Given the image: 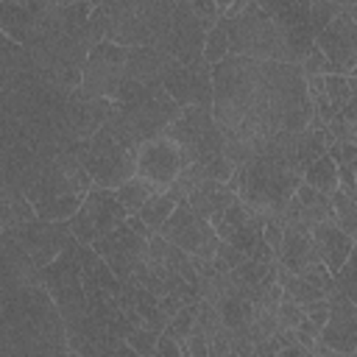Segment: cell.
<instances>
[{
  "label": "cell",
  "mask_w": 357,
  "mask_h": 357,
  "mask_svg": "<svg viewBox=\"0 0 357 357\" xmlns=\"http://www.w3.org/2000/svg\"><path fill=\"white\" fill-rule=\"evenodd\" d=\"M212 117L223 134V156L237 167L251 162L265 139L312 123L307 81L293 61L223 56L212 64Z\"/></svg>",
  "instance_id": "obj_1"
},
{
  "label": "cell",
  "mask_w": 357,
  "mask_h": 357,
  "mask_svg": "<svg viewBox=\"0 0 357 357\" xmlns=\"http://www.w3.org/2000/svg\"><path fill=\"white\" fill-rule=\"evenodd\" d=\"M0 326L8 343V357L70 354L64 321L42 282L14 290L0 304Z\"/></svg>",
  "instance_id": "obj_2"
},
{
  "label": "cell",
  "mask_w": 357,
  "mask_h": 357,
  "mask_svg": "<svg viewBox=\"0 0 357 357\" xmlns=\"http://www.w3.org/2000/svg\"><path fill=\"white\" fill-rule=\"evenodd\" d=\"M173 8L176 0H106V39L123 47H156Z\"/></svg>",
  "instance_id": "obj_3"
},
{
  "label": "cell",
  "mask_w": 357,
  "mask_h": 357,
  "mask_svg": "<svg viewBox=\"0 0 357 357\" xmlns=\"http://www.w3.org/2000/svg\"><path fill=\"white\" fill-rule=\"evenodd\" d=\"M220 25L229 39V53L248 56V59H268V61H290L287 45L273 25V20L251 0L231 17H220Z\"/></svg>",
  "instance_id": "obj_4"
},
{
  "label": "cell",
  "mask_w": 357,
  "mask_h": 357,
  "mask_svg": "<svg viewBox=\"0 0 357 357\" xmlns=\"http://www.w3.org/2000/svg\"><path fill=\"white\" fill-rule=\"evenodd\" d=\"M70 151L78 156V162L89 173L92 187L114 190L137 173V153L123 148L103 126L89 139H81V142L70 145Z\"/></svg>",
  "instance_id": "obj_5"
},
{
  "label": "cell",
  "mask_w": 357,
  "mask_h": 357,
  "mask_svg": "<svg viewBox=\"0 0 357 357\" xmlns=\"http://www.w3.org/2000/svg\"><path fill=\"white\" fill-rule=\"evenodd\" d=\"M39 282L50 293L64 326L86 315V296L81 284V262H78V240L70 234L64 248L39 268Z\"/></svg>",
  "instance_id": "obj_6"
},
{
  "label": "cell",
  "mask_w": 357,
  "mask_h": 357,
  "mask_svg": "<svg viewBox=\"0 0 357 357\" xmlns=\"http://www.w3.org/2000/svg\"><path fill=\"white\" fill-rule=\"evenodd\" d=\"M162 137H167L178 145L181 167L195 165V162H209L223 153V134H220L212 112L204 106H195V103L181 106L178 117L165 128Z\"/></svg>",
  "instance_id": "obj_7"
},
{
  "label": "cell",
  "mask_w": 357,
  "mask_h": 357,
  "mask_svg": "<svg viewBox=\"0 0 357 357\" xmlns=\"http://www.w3.org/2000/svg\"><path fill=\"white\" fill-rule=\"evenodd\" d=\"M126 126L131 128V134L137 137V142L142 145L145 139L162 137L165 128L178 117V103L170 98V92L156 84V86H145L139 92H134L126 100H114Z\"/></svg>",
  "instance_id": "obj_8"
},
{
  "label": "cell",
  "mask_w": 357,
  "mask_h": 357,
  "mask_svg": "<svg viewBox=\"0 0 357 357\" xmlns=\"http://www.w3.org/2000/svg\"><path fill=\"white\" fill-rule=\"evenodd\" d=\"M156 234H162L165 240L178 245L184 254L204 257V259H212V254L220 243L215 226L209 220H204L201 215H195V209L187 204V198L176 204V209L167 215V220L159 226Z\"/></svg>",
  "instance_id": "obj_9"
},
{
  "label": "cell",
  "mask_w": 357,
  "mask_h": 357,
  "mask_svg": "<svg viewBox=\"0 0 357 357\" xmlns=\"http://www.w3.org/2000/svg\"><path fill=\"white\" fill-rule=\"evenodd\" d=\"M123 67H126V47L103 39L89 47L84 67H81L78 89L86 98H112L114 100L120 81H123Z\"/></svg>",
  "instance_id": "obj_10"
},
{
  "label": "cell",
  "mask_w": 357,
  "mask_h": 357,
  "mask_svg": "<svg viewBox=\"0 0 357 357\" xmlns=\"http://www.w3.org/2000/svg\"><path fill=\"white\" fill-rule=\"evenodd\" d=\"M257 6L273 20L287 45L290 61L298 64L315 45L310 31V0H257Z\"/></svg>",
  "instance_id": "obj_11"
},
{
  "label": "cell",
  "mask_w": 357,
  "mask_h": 357,
  "mask_svg": "<svg viewBox=\"0 0 357 357\" xmlns=\"http://www.w3.org/2000/svg\"><path fill=\"white\" fill-rule=\"evenodd\" d=\"M204 36H206V25L192 11V6L187 0H176L173 17L167 22V31L162 33L156 47L162 53H167L170 59L181 61V64H195V61H201Z\"/></svg>",
  "instance_id": "obj_12"
},
{
  "label": "cell",
  "mask_w": 357,
  "mask_h": 357,
  "mask_svg": "<svg viewBox=\"0 0 357 357\" xmlns=\"http://www.w3.org/2000/svg\"><path fill=\"white\" fill-rule=\"evenodd\" d=\"M315 47L332 64V73L351 75L357 64V14L354 8H340L324 31L315 33Z\"/></svg>",
  "instance_id": "obj_13"
},
{
  "label": "cell",
  "mask_w": 357,
  "mask_h": 357,
  "mask_svg": "<svg viewBox=\"0 0 357 357\" xmlns=\"http://www.w3.org/2000/svg\"><path fill=\"white\" fill-rule=\"evenodd\" d=\"M162 86L170 92V98L178 106L195 103V106L212 109V64L204 59L195 64H181L170 59L162 73Z\"/></svg>",
  "instance_id": "obj_14"
},
{
  "label": "cell",
  "mask_w": 357,
  "mask_h": 357,
  "mask_svg": "<svg viewBox=\"0 0 357 357\" xmlns=\"http://www.w3.org/2000/svg\"><path fill=\"white\" fill-rule=\"evenodd\" d=\"M326 301H329V315L326 324L318 329V340L332 354L351 357L357 351V307L343 290H335L332 296H326Z\"/></svg>",
  "instance_id": "obj_15"
},
{
  "label": "cell",
  "mask_w": 357,
  "mask_h": 357,
  "mask_svg": "<svg viewBox=\"0 0 357 357\" xmlns=\"http://www.w3.org/2000/svg\"><path fill=\"white\" fill-rule=\"evenodd\" d=\"M17 243L25 248V254L33 259L36 268L47 265L67 243L70 237V226L67 220H42V218H33V220H25L20 226H11L8 229Z\"/></svg>",
  "instance_id": "obj_16"
},
{
  "label": "cell",
  "mask_w": 357,
  "mask_h": 357,
  "mask_svg": "<svg viewBox=\"0 0 357 357\" xmlns=\"http://www.w3.org/2000/svg\"><path fill=\"white\" fill-rule=\"evenodd\" d=\"M92 248L103 257V262L112 268V273H114L120 282H126V279L131 276V268L145 257V251H148V237H142V234H137L134 229H128L126 223H120V226L112 229L109 234L98 237V240L92 243Z\"/></svg>",
  "instance_id": "obj_17"
},
{
  "label": "cell",
  "mask_w": 357,
  "mask_h": 357,
  "mask_svg": "<svg viewBox=\"0 0 357 357\" xmlns=\"http://www.w3.org/2000/svg\"><path fill=\"white\" fill-rule=\"evenodd\" d=\"M178 170H181V153L173 139L153 137L137 148V176L156 184L159 190H167L178 176Z\"/></svg>",
  "instance_id": "obj_18"
},
{
  "label": "cell",
  "mask_w": 357,
  "mask_h": 357,
  "mask_svg": "<svg viewBox=\"0 0 357 357\" xmlns=\"http://www.w3.org/2000/svg\"><path fill=\"white\" fill-rule=\"evenodd\" d=\"M78 212L89 220L95 237L109 234V231L117 229V226L126 220V215H128V212L123 209V204L117 201L114 190H106V187H89L86 195H84V201H81V206H78Z\"/></svg>",
  "instance_id": "obj_19"
},
{
  "label": "cell",
  "mask_w": 357,
  "mask_h": 357,
  "mask_svg": "<svg viewBox=\"0 0 357 357\" xmlns=\"http://www.w3.org/2000/svg\"><path fill=\"white\" fill-rule=\"evenodd\" d=\"M310 229H312L310 223H284L282 243H279V251H276V262L282 268H287L290 273H301L307 265L321 262L318 254H315Z\"/></svg>",
  "instance_id": "obj_20"
},
{
  "label": "cell",
  "mask_w": 357,
  "mask_h": 357,
  "mask_svg": "<svg viewBox=\"0 0 357 357\" xmlns=\"http://www.w3.org/2000/svg\"><path fill=\"white\" fill-rule=\"evenodd\" d=\"M310 237H312V245H315L318 259H321L332 273H335V271L346 262V257L354 251V237L346 234L335 220L312 223Z\"/></svg>",
  "instance_id": "obj_21"
},
{
  "label": "cell",
  "mask_w": 357,
  "mask_h": 357,
  "mask_svg": "<svg viewBox=\"0 0 357 357\" xmlns=\"http://www.w3.org/2000/svg\"><path fill=\"white\" fill-rule=\"evenodd\" d=\"M167 61H170V56L162 53L159 47H126L123 81L139 84V86H156V84H162V73H165Z\"/></svg>",
  "instance_id": "obj_22"
},
{
  "label": "cell",
  "mask_w": 357,
  "mask_h": 357,
  "mask_svg": "<svg viewBox=\"0 0 357 357\" xmlns=\"http://www.w3.org/2000/svg\"><path fill=\"white\" fill-rule=\"evenodd\" d=\"M237 198L234 190L226 187V181H201L187 192V204L195 209V215H201L204 220H209L212 226L220 220L223 209Z\"/></svg>",
  "instance_id": "obj_23"
},
{
  "label": "cell",
  "mask_w": 357,
  "mask_h": 357,
  "mask_svg": "<svg viewBox=\"0 0 357 357\" xmlns=\"http://www.w3.org/2000/svg\"><path fill=\"white\" fill-rule=\"evenodd\" d=\"M78 262H81V284H84V296L92 293V290H98V287L117 293L120 279L112 273V268L103 262V257H100L92 245H81V243H78Z\"/></svg>",
  "instance_id": "obj_24"
},
{
  "label": "cell",
  "mask_w": 357,
  "mask_h": 357,
  "mask_svg": "<svg viewBox=\"0 0 357 357\" xmlns=\"http://www.w3.org/2000/svg\"><path fill=\"white\" fill-rule=\"evenodd\" d=\"M0 31L17 45H28L36 33V17L28 6L14 0H0Z\"/></svg>",
  "instance_id": "obj_25"
},
{
  "label": "cell",
  "mask_w": 357,
  "mask_h": 357,
  "mask_svg": "<svg viewBox=\"0 0 357 357\" xmlns=\"http://www.w3.org/2000/svg\"><path fill=\"white\" fill-rule=\"evenodd\" d=\"M301 181H307V184H310V187H315L318 192L329 195V192L337 187V165H335L326 153H321L318 159H312V162L304 167Z\"/></svg>",
  "instance_id": "obj_26"
},
{
  "label": "cell",
  "mask_w": 357,
  "mask_h": 357,
  "mask_svg": "<svg viewBox=\"0 0 357 357\" xmlns=\"http://www.w3.org/2000/svg\"><path fill=\"white\" fill-rule=\"evenodd\" d=\"M176 198H173V192L170 190H162V192H153L139 209H137V215L142 218V223L151 229V234L153 231H159V226L167 220V215L176 209Z\"/></svg>",
  "instance_id": "obj_27"
},
{
  "label": "cell",
  "mask_w": 357,
  "mask_h": 357,
  "mask_svg": "<svg viewBox=\"0 0 357 357\" xmlns=\"http://www.w3.org/2000/svg\"><path fill=\"white\" fill-rule=\"evenodd\" d=\"M153 192H162L156 184H151V181H145V178H139L137 173L128 178V181H123L120 187H114V195H117V201L123 204V209L131 215V212H137Z\"/></svg>",
  "instance_id": "obj_28"
},
{
  "label": "cell",
  "mask_w": 357,
  "mask_h": 357,
  "mask_svg": "<svg viewBox=\"0 0 357 357\" xmlns=\"http://www.w3.org/2000/svg\"><path fill=\"white\" fill-rule=\"evenodd\" d=\"M86 192H67V195H53V198H45V201H36L33 204V212L36 218L42 220H67L84 201Z\"/></svg>",
  "instance_id": "obj_29"
},
{
  "label": "cell",
  "mask_w": 357,
  "mask_h": 357,
  "mask_svg": "<svg viewBox=\"0 0 357 357\" xmlns=\"http://www.w3.org/2000/svg\"><path fill=\"white\" fill-rule=\"evenodd\" d=\"M324 92H326L332 109L340 112L351 98H357V81H354V73H351V75L326 73V75H324Z\"/></svg>",
  "instance_id": "obj_30"
},
{
  "label": "cell",
  "mask_w": 357,
  "mask_h": 357,
  "mask_svg": "<svg viewBox=\"0 0 357 357\" xmlns=\"http://www.w3.org/2000/svg\"><path fill=\"white\" fill-rule=\"evenodd\" d=\"M329 201H332V220L351 237H357V204H354V195H346L340 187H335L329 192Z\"/></svg>",
  "instance_id": "obj_31"
},
{
  "label": "cell",
  "mask_w": 357,
  "mask_h": 357,
  "mask_svg": "<svg viewBox=\"0 0 357 357\" xmlns=\"http://www.w3.org/2000/svg\"><path fill=\"white\" fill-rule=\"evenodd\" d=\"M282 298L296 301V304H307V301H312V298H326V296H324L315 284H310L307 279L290 273V276L282 282Z\"/></svg>",
  "instance_id": "obj_32"
},
{
  "label": "cell",
  "mask_w": 357,
  "mask_h": 357,
  "mask_svg": "<svg viewBox=\"0 0 357 357\" xmlns=\"http://www.w3.org/2000/svg\"><path fill=\"white\" fill-rule=\"evenodd\" d=\"M223 56H229V39H226V31H223V25H220V20H218V22L206 31V36H204L201 59L209 61V64H215V61H220Z\"/></svg>",
  "instance_id": "obj_33"
},
{
  "label": "cell",
  "mask_w": 357,
  "mask_h": 357,
  "mask_svg": "<svg viewBox=\"0 0 357 357\" xmlns=\"http://www.w3.org/2000/svg\"><path fill=\"white\" fill-rule=\"evenodd\" d=\"M332 276H335L337 290H343L351 301H357V257H354V251L346 257V262H343Z\"/></svg>",
  "instance_id": "obj_34"
},
{
  "label": "cell",
  "mask_w": 357,
  "mask_h": 357,
  "mask_svg": "<svg viewBox=\"0 0 357 357\" xmlns=\"http://www.w3.org/2000/svg\"><path fill=\"white\" fill-rule=\"evenodd\" d=\"M156 340H159V332L156 329H148V326H134L126 335V343L134 349V354H142V357L156 354Z\"/></svg>",
  "instance_id": "obj_35"
},
{
  "label": "cell",
  "mask_w": 357,
  "mask_h": 357,
  "mask_svg": "<svg viewBox=\"0 0 357 357\" xmlns=\"http://www.w3.org/2000/svg\"><path fill=\"white\" fill-rule=\"evenodd\" d=\"M243 259H245V254H243L240 248H234L231 243H226V240H220L209 262H212V268H215L218 273H229V271H231V268H237V265H240Z\"/></svg>",
  "instance_id": "obj_36"
},
{
  "label": "cell",
  "mask_w": 357,
  "mask_h": 357,
  "mask_svg": "<svg viewBox=\"0 0 357 357\" xmlns=\"http://www.w3.org/2000/svg\"><path fill=\"white\" fill-rule=\"evenodd\" d=\"M337 11H340V8H337L335 3H329V0H310V31H312V36H315L318 31H324L326 22H329Z\"/></svg>",
  "instance_id": "obj_37"
},
{
  "label": "cell",
  "mask_w": 357,
  "mask_h": 357,
  "mask_svg": "<svg viewBox=\"0 0 357 357\" xmlns=\"http://www.w3.org/2000/svg\"><path fill=\"white\" fill-rule=\"evenodd\" d=\"M89 45H98L106 39V31H109V11H106V3H98L92 6L89 11Z\"/></svg>",
  "instance_id": "obj_38"
},
{
  "label": "cell",
  "mask_w": 357,
  "mask_h": 357,
  "mask_svg": "<svg viewBox=\"0 0 357 357\" xmlns=\"http://www.w3.org/2000/svg\"><path fill=\"white\" fill-rule=\"evenodd\" d=\"M298 67H301V73H304V78L307 75H326V73H332V64L326 61V56L312 45L310 47V53L298 61Z\"/></svg>",
  "instance_id": "obj_39"
},
{
  "label": "cell",
  "mask_w": 357,
  "mask_h": 357,
  "mask_svg": "<svg viewBox=\"0 0 357 357\" xmlns=\"http://www.w3.org/2000/svg\"><path fill=\"white\" fill-rule=\"evenodd\" d=\"M273 315H276V321H279V329H293V326H296V324L304 318V310H301V304L282 298V301L276 304Z\"/></svg>",
  "instance_id": "obj_40"
},
{
  "label": "cell",
  "mask_w": 357,
  "mask_h": 357,
  "mask_svg": "<svg viewBox=\"0 0 357 357\" xmlns=\"http://www.w3.org/2000/svg\"><path fill=\"white\" fill-rule=\"evenodd\" d=\"M181 307H184V301H181L176 293H170V290H167V293H162V296H159V310H162V315H165L167 321H170Z\"/></svg>",
  "instance_id": "obj_41"
},
{
  "label": "cell",
  "mask_w": 357,
  "mask_h": 357,
  "mask_svg": "<svg viewBox=\"0 0 357 357\" xmlns=\"http://www.w3.org/2000/svg\"><path fill=\"white\" fill-rule=\"evenodd\" d=\"M337 187L346 195H354V165H337Z\"/></svg>",
  "instance_id": "obj_42"
},
{
  "label": "cell",
  "mask_w": 357,
  "mask_h": 357,
  "mask_svg": "<svg viewBox=\"0 0 357 357\" xmlns=\"http://www.w3.org/2000/svg\"><path fill=\"white\" fill-rule=\"evenodd\" d=\"M332 162L335 165H354L357 162V142H340L337 145V156Z\"/></svg>",
  "instance_id": "obj_43"
},
{
  "label": "cell",
  "mask_w": 357,
  "mask_h": 357,
  "mask_svg": "<svg viewBox=\"0 0 357 357\" xmlns=\"http://www.w3.org/2000/svg\"><path fill=\"white\" fill-rule=\"evenodd\" d=\"M156 354H165V357H178L181 354V346L170 337V335H165V332H159V340H156Z\"/></svg>",
  "instance_id": "obj_44"
},
{
  "label": "cell",
  "mask_w": 357,
  "mask_h": 357,
  "mask_svg": "<svg viewBox=\"0 0 357 357\" xmlns=\"http://www.w3.org/2000/svg\"><path fill=\"white\" fill-rule=\"evenodd\" d=\"M123 223H126L128 229H134L137 234H142V237H151V229H148V226L142 223V218H139L137 212H131V215H126V220H123Z\"/></svg>",
  "instance_id": "obj_45"
},
{
  "label": "cell",
  "mask_w": 357,
  "mask_h": 357,
  "mask_svg": "<svg viewBox=\"0 0 357 357\" xmlns=\"http://www.w3.org/2000/svg\"><path fill=\"white\" fill-rule=\"evenodd\" d=\"M231 3H234V0H215V8H218V14L223 17V11H226V8L231 6Z\"/></svg>",
  "instance_id": "obj_46"
},
{
  "label": "cell",
  "mask_w": 357,
  "mask_h": 357,
  "mask_svg": "<svg viewBox=\"0 0 357 357\" xmlns=\"http://www.w3.org/2000/svg\"><path fill=\"white\" fill-rule=\"evenodd\" d=\"M329 3H335L337 8H354V3H357V0H329Z\"/></svg>",
  "instance_id": "obj_47"
},
{
  "label": "cell",
  "mask_w": 357,
  "mask_h": 357,
  "mask_svg": "<svg viewBox=\"0 0 357 357\" xmlns=\"http://www.w3.org/2000/svg\"><path fill=\"white\" fill-rule=\"evenodd\" d=\"M14 3H22V6H28V8H33V6H39L42 0H14Z\"/></svg>",
  "instance_id": "obj_48"
}]
</instances>
